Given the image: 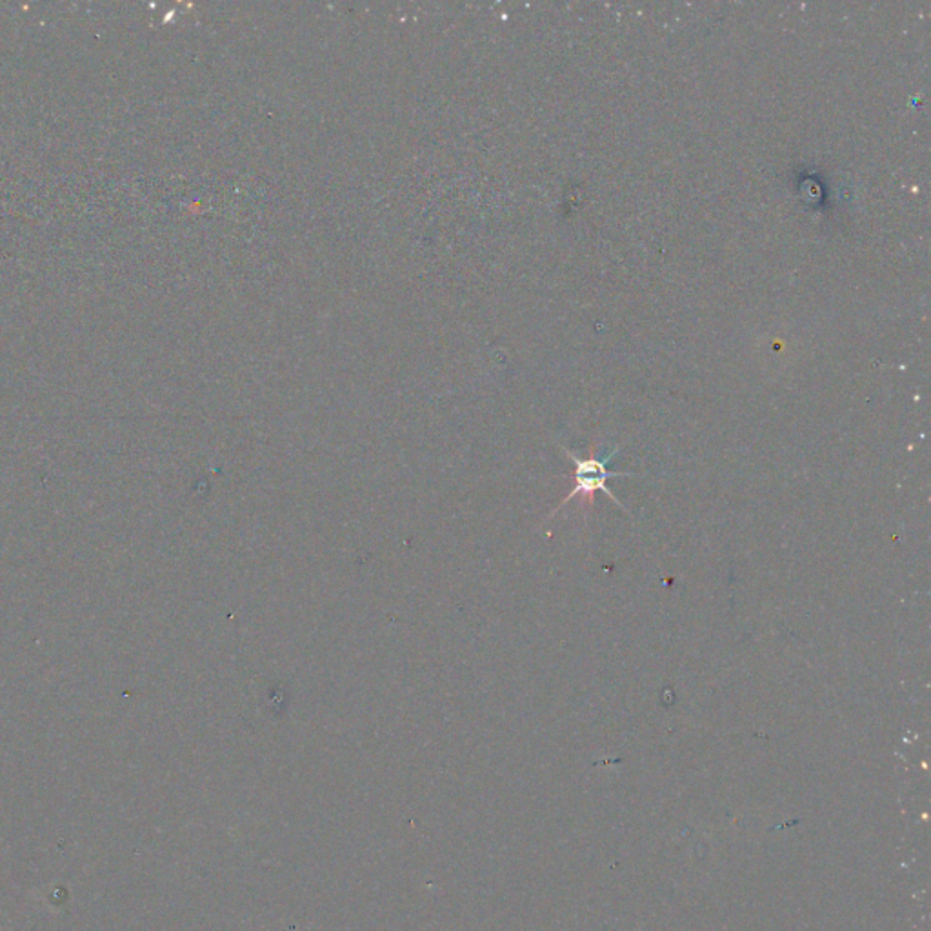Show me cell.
<instances>
[{
  "mask_svg": "<svg viewBox=\"0 0 931 931\" xmlns=\"http://www.w3.org/2000/svg\"><path fill=\"white\" fill-rule=\"evenodd\" d=\"M617 453H619L617 450L610 451L608 455L599 457L595 448H591L590 457H588V459H582V457H577L575 453L566 451V455L570 457L571 461L575 462V468H577V470H575V488L562 499L561 504L551 513V517H553L557 511L561 510L562 506H566L571 499H575V497H581L582 504H584L586 508H591L593 502H595V493H597V491H604L608 497H611V501L615 502L617 506L624 508L621 502H619V499L613 495V491H611L610 488H606L608 479L624 475V473H613V471L610 473L608 468H606V466L613 461V457H615ZM624 510H626V508H624Z\"/></svg>",
  "mask_w": 931,
  "mask_h": 931,
  "instance_id": "cell-1",
  "label": "cell"
}]
</instances>
